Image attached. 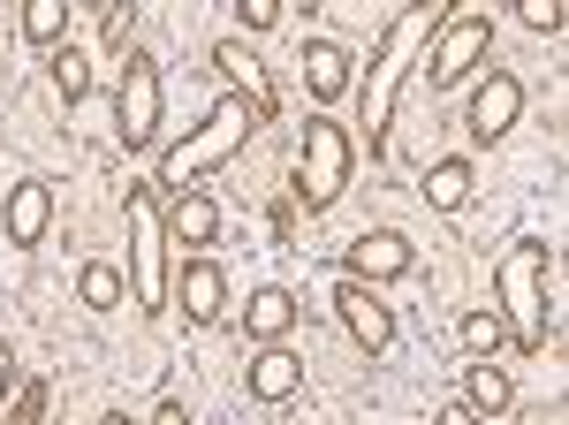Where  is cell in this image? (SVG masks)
Segmentation results:
<instances>
[{"label": "cell", "mask_w": 569, "mask_h": 425, "mask_svg": "<svg viewBox=\"0 0 569 425\" xmlns=\"http://www.w3.org/2000/svg\"><path fill=\"white\" fill-rule=\"evenodd\" d=\"M46 77H53V99H61V107H77L91 91V61L77 46H53V53H46Z\"/></svg>", "instance_id": "obj_21"}, {"label": "cell", "mask_w": 569, "mask_h": 425, "mask_svg": "<svg viewBox=\"0 0 569 425\" xmlns=\"http://www.w3.org/2000/svg\"><path fill=\"white\" fill-rule=\"evenodd\" d=\"M418 266V251H410V236L402 228H365V236H350V251H342V281H402Z\"/></svg>", "instance_id": "obj_10"}, {"label": "cell", "mask_w": 569, "mask_h": 425, "mask_svg": "<svg viewBox=\"0 0 569 425\" xmlns=\"http://www.w3.org/2000/svg\"><path fill=\"white\" fill-rule=\"evenodd\" d=\"M525 115V77H509V69H486V85L471 91V107H463V137L471 145H501L509 129Z\"/></svg>", "instance_id": "obj_9"}, {"label": "cell", "mask_w": 569, "mask_h": 425, "mask_svg": "<svg viewBox=\"0 0 569 425\" xmlns=\"http://www.w3.org/2000/svg\"><path fill=\"white\" fill-rule=\"evenodd\" d=\"M236 16H243V31H273L281 23V0H243Z\"/></svg>", "instance_id": "obj_25"}, {"label": "cell", "mask_w": 569, "mask_h": 425, "mask_svg": "<svg viewBox=\"0 0 569 425\" xmlns=\"http://www.w3.org/2000/svg\"><path fill=\"white\" fill-rule=\"evenodd\" d=\"M509 403H517V380H509L493 357H471V373H463V411H471V418H501Z\"/></svg>", "instance_id": "obj_16"}, {"label": "cell", "mask_w": 569, "mask_h": 425, "mask_svg": "<svg viewBox=\"0 0 569 425\" xmlns=\"http://www.w3.org/2000/svg\"><path fill=\"white\" fill-rule=\"evenodd\" d=\"M122 220H130V304L137 312H168V206H160V182H130L122 190Z\"/></svg>", "instance_id": "obj_4"}, {"label": "cell", "mask_w": 569, "mask_h": 425, "mask_svg": "<svg viewBox=\"0 0 569 425\" xmlns=\"http://www.w3.org/2000/svg\"><path fill=\"white\" fill-rule=\"evenodd\" d=\"M160 115H168L160 61H152V53H130V61H122V91H114V137H122L130 152H152V145H160Z\"/></svg>", "instance_id": "obj_7"}, {"label": "cell", "mask_w": 569, "mask_h": 425, "mask_svg": "<svg viewBox=\"0 0 569 425\" xmlns=\"http://www.w3.org/2000/svg\"><path fill=\"white\" fill-rule=\"evenodd\" d=\"M517 16H525V31H547V39H562V0H517Z\"/></svg>", "instance_id": "obj_24"}, {"label": "cell", "mask_w": 569, "mask_h": 425, "mask_svg": "<svg viewBox=\"0 0 569 425\" xmlns=\"http://www.w3.org/2000/svg\"><path fill=\"white\" fill-rule=\"evenodd\" d=\"M525 425H569V395H555V403H547V411H531Z\"/></svg>", "instance_id": "obj_28"}, {"label": "cell", "mask_w": 569, "mask_h": 425, "mask_svg": "<svg viewBox=\"0 0 569 425\" xmlns=\"http://www.w3.org/2000/svg\"><path fill=\"white\" fill-rule=\"evenodd\" d=\"M8 425H46V387L39 380L23 387V403H16V418H8Z\"/></svg>", "instance_id": "obj_26"}, {"label": "cell", "mask_w": 569, "mask_h": 425, "mask_svg": "<svg viewBox=\"0 0 569 425\" xmlns=\"http://www.w3.org/2000/svg\"><path fill=\"white\" fill-rule=\"evenodd\" d=\"M501 342H509V327H501V312H471V319H463V349H471V357H493Z\"/></svg>", "instance_id": "obj_23"}, {"label": "cell", "mask_w": 569, "mask_h": 425, "mask_svg": "<svg viewBox=\"0 0 569 425\" xmlns=\"http://www.w3.org/2000/svg\"><path fill=\"white\" fill-rule=\"evenodd\" d=\"M168 304H176L190 327H220L228 319V274H220V258H206V251H190L168 274Z\"/></svg>", "instance_id": "obj_8"}, {"label": "cell", "mask_w": 569, "mask_h": 425, "mask_svg": "<svg viewBox=\"0 0 569 425\" xmlns=\"http://www.w3.org/2000/svg\"><path fill=\"white\" fill-rule=\"evenodd\" d=\"M350 85H357V77H350V53H342L335 39H311L305 46V91L327 107V99H342Z\"/></svg>", "instance_id": "obj_17"}, {"label": "cell", "mask_w": 569, "mask_h": 425, "mask_svg": "<svg viewBox=\"0 0 569 425\" xmlns=\"http://www.w3.org/2000/svg\"><path fill=\"white\" fill-rule=\"evenodd\" d=\"M486 53H493V16H479V0H456L418 69H426V85H433V91H456L486 61Z\"/></svg>", "instance_id": "obj_6"}, {"label": "cell", "mask_w": 569, "mask_h": 425, "mask_svg": "<svg viewBox=\"0 0 569 425\" xmlns=\"http://www.w3.org/2000/svg\"><path fill=\"white\" fill-rule=\"evenodd\" d=\"M335 312H342V335H350L357 349H365V357L395 349V312H388L380 297H372L365 281H342V289H335Z\"/></svg>", "instance_id": "obj_12"}, {"label": "cell", "mask_w": 569, "mask_h": 425, "mask_svg": "<svg viewBox=\"0 0 569 425\" xmlns=\"http://www.w3.org/2000/svg\"><path fill=\"white\" fill-rule=\"evenodd\" d=\"M547 274H555V251H547L539 236H517V244L501 251V274H493V289H501V327H509V342H517L525 357H547V342L562 335L555 297H547Z\"/></svg>", "instance_id": "obj_2"}, {"label": "cell", "mask_w": 569, "mask_h": 425, "mask_svg": "<svg viewBox=\"0 0 569 425\" xmlns=\"http://www.w3.org/2000/svg\"><path fill=\"white\" fill-rule=\"evenodd\" d=\"M297 319H305V312H297L289 289H251V297H243V335L259 342V349H266V342H289Z\"/></svg>", "instance_id": "obj_15"}, {"label": "cell", "mask_w": 569, "mask_h": 425, "mask_svg": "<svg viewBox=\"0 0 569 425\" xmlns=\"http://www.w3.org/2000/svg\"><path fill=\"white\" fill-rule=\"evenodd\" d=\"M8 395H16V342L0 335V403H8Z\"/></svg>", "instance_id": "obj_27"}, {"label": "cell", "mask_w": 569, "mask_h": 425, "mask_svg": "<svg viewBox=\"0 0 569 425\" xmlns=\"http://www.w3.org/2000/svg\"><path fill=\"white\" fill-rule=\"evenodd\" d=\"M77 297H84L91 312H114V304L130 297V274H122L114 258H84V266H77Z\"/></svg>", "instance_id": "obj_19"}, {"label": "cell", "mask_w": 569, "mask_h": 425, "mask_svg": "<svg viewBox=\"0 0 569 425\" xmlns=\"http://www.w3.org/2000/svg\"><path fill=\"white\" fill-rule=\"evenodd\" d=\"M0 228H8V244H16V251H39L46 228H53V182L23 175V182L0 198Z\"/></svg>", "instance_id": "obj_11"}, {"label": "cell", "mask_w": 569, "mask_h": 425, "mask_svg": "<svg viewBox=\"0 0 569 425\" xmlns=\"http://www.w3.org/2000/svg\"><path fill=\"white\" fill-rule=\"evenodd\" d=\"M243 387H251V403H289V395H305V357L289 342H266L243 365Z\"/></svg>", "instance_id": "obj_13"}, {"label": "cell", "mask_w": 569, "mask_h": 425, "mask_svg": "<svg viewBox=\"0 0 569 425\" xmlns=\"http://www.w3.org/2000/svg\"><path fill=\"white\" fill-rule=\"evenodd\" d=\"M471 190H479V182H471V160H456V152L426 168V206H433V212H463V206H471Z\"/></svg>", "instance_id": "obj_18"}, {"label": "cell", "mask_w": 569, "mask_h": 425, "mask_svg": "<svg viewBox=\"0 0 569 425\" xmlns=\"http://www.w3.org/2000/svg\"><path fill=\"white\" fill-rule=\"evenodd\" d=\"M433 425H486V418H471L463 403H440V411H433Z\"/></svg>", "instance_id": "obj_29"}, {"label": "cell", "mask_w": 569, "mask_h": 425, "mask_svg": "<svg viewBox=\"0 0 569 425\" xmlns=\"http://www.w3.org/2000/svg\"><path fill=\"white\" fill-rule=\"evenodd\" d=\"M213 236H220V206L206 190H182L176 206H168V244H176V251H206Z\"/></svg>", "instance_id": "obj_14"}, {"label": "cell", "mask_w": 569, "mask_h": 425, "mask_svg": "<svg viewBox=\"0 0 569 425\" xmlns=\"http://www.w3.org/2000/svg\"><path fill=\"white\" fill-rule=\"evenodd\" d=\"M23 39L46 46V53L69 46V8H61V0H23Z\"/></svg>", "instance_id": "obj_22"}, {"label": "cell", "mask_w": 569, "mask_h": 425, "mask_svg": "<svg viewBox=\"0 0 569 425\" xmlns=\"http://www.w3.org/2000/svg\"><path fill=\"white\" fill-rule=\"evenodd\" d=\"M152 425H190V411H182V403H160V411H152Z\"/></svg>", "instance_id": "obj_30"}, {"label": "cell", "mask_w": 569, "mask_h": 425, "mask_svg": "<svg viewBox=\"0 0 569 425\" xmlns=\"http://www.w3.org/2000/svg\"><path fill=\"white\" fill-rule=\"evenodd\" d=\"M357 175V137L335 115H311L305 122V160H297V206L305 212H327Z\"/></svg>", "instance_id": "obj_5"}, {"label": "cell", "mask_w": 569, "mask_h": 425, "mask_svg": "<svg viewBox=\"0 0 569 425\" xmlns=\"http://www.w3.org/2000/svg\"><path fill=\"white\" fill-rule=\"evenodd\" d=\"M99 425H137V418H130V411H107V418H99Z\"/></svg>", "instance_id": "obj_31"}, {"label": "cell", "mask_w": 569, "mask_h": 425, "mask_svg": "<svg viewBox=\"0 0 569 425\" xmlns=\"http://www.w3.org/2000/svg\"><path fill=\"white\" fill-rule=\"evenodd\" d=\"M456 8V0H448ZM448 8H433V0H410V8H395L388 31H380V46H372V61H365V85H357V107H365V152L380 160L395 137V91H402V77L426 61V46H433V31L448 23Z\"/></svg>", "instance_id": "obj_1"}, {"label": "cell", "mask_w": 569, "mask_h": 425, "mask_svg": "<svg viewBox=\"0 0 569 425\" xmlns=\"http://www.w3.org/2000/svg\"><path fill=\"white\" fill-rule=\"evenodd\" d=\"M259 122H266V115L243 99V91L213 99V107H206V122L190 129L182 145H168V152H160V190H176V198H182V190H198V175H213L220 160H236V152L259 137Z\"/></svg>", "instance_id": "obj_3"}, {"label": "cell", "mask_w": 569, "mask_h": 425, "mask_svg": "<svg viewBox=\"0 0 569 425\" xmlns=\"http://www.w3.org/2000/svg\"><path fill=\"white\" fill-rule=\"evenodd\" d=\"M213 69H220V77H236V85H243V99H251L259 115H273V85L259 77V61H251V53H243L236 39H220V46H213Z\"/></svg>", "instance_id": "obj_20"}]
</instances>
